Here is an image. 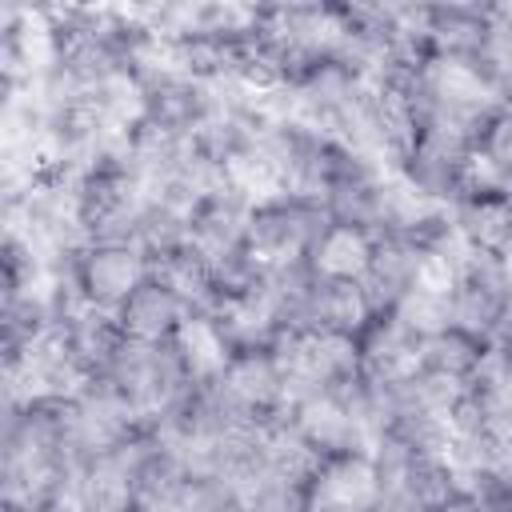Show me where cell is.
I'll return each mask as SVG.
<instances>
[{
  "instance_id": "6da1fadb",
  "label": "cell",
  "mask_w": 512,
  "mask_h": 512,
  "mask_svg": "<svg viewBox=\"0 0 512 512\" xmlns=\"http://www.w3.org/2000/svg\"><path fill=\"white\" fill-rule=\"evenodd\" d=\"M476 172V136L452 120H428L412 128L396 176L428 204L452 208Z\"/></svg>"
},
{
  "instance_id": "7a4b0ae2",
  "label": "cell",
  "mask_w": 512,
  "mask_h": 512,
  "mask_svg": "<svg viewBox=\"0 0 512 512\" xmlns=\"http://www.w3.org/2000/svg\"><path fill=\"white\" fill-rule=\"evenodd\" d=\"M328 212L316 196L272 192L260 196L248 212V252L260 268L312 264V252L328 228Z\"/></svg>"
},
{
  "instance_id": "3957f363",
  "label": "cell",
  "mask_w": 512,
  "mask_h": 512,
  "mask_svg": "<svg viewBox=\"0 0 512 512\" xmlns=\"http://www.w3.org/2000/svg\"><path fill=\"white\" fill-rule=\"evenodd\" d=\"M448 304H452V324L480 336V340H500L512 324V276L500 252L468 248L452 284H448Z\"/></svg>"
},
{
  "instance_id": "277c9868",
  "label": "cell",
  "mask_w": 512,
  "mask_h": 512,
  "mask_svg": "<svg viewBox=\"0 0 512 512\" xmlns=\"http://www.w3.org/2000/svg\"><path fill=\"white\" fill-rule=\"evenodd\" d=\"M212 380L228 400V408L248 424H268L280 412H288V380L276 348L232 352Z\"/></svg>"
},
{
  "instance_id": "5b68a950",
  "label": "cell",
  "mask_w": 512,
  "mask_h": 512,
  "mask_svg": "<svg viewBox=\"0 0 512 512\" xmlns=\"http://www.w3.org/2000/svg\"><path fill=\"white\" fill-rule=\"evenodd\" d=\"M132 80L140 88V116L172 136H192L212 112V84L184 76L172 64V56H164L160 64H148Z\"/></svg>"
},
{
  "instance_id": "8992f818",
  "label": "cell",
  "mask_w": 512,
  "mask_h": 512,
  "mask_svg": "<svg viewBox=\"0 0 512 512\" xmlns=\"http://www.w3.org/2000/svg\"><path fill=\"white\" fill-rule=\"evenodd\" d=\"M148 276L152 264L128 240H96L84 244V252L76 256V288L88 300V308L100 312H116Z\"/></svg>"
},
{
  "instance_id": "52a82bcc",
  "label": "cell",
  "mask_w": 512,
  "mask_h": 512,
  "mask_svg": "<svg viewBox=\"0 0 512 512\" xmlns=\"http://www.w3.org/2000/svg\"><path fill=\"white\" fill-rule=\"evenodd\" d=\"M252 196L232 184V180H220L212 192H204L192 208H188V236L192 244L216 264L232 252H244L248 248V212H252Z\"/></svg>"
},
{
  "instance_id": "ba28073f",
  "label": "cell",
  "mask_w": 512,
  "mask_h": 512,
  "mask_svg": "<svg viewBox=\"0 0 512 512\" xmlns=\"http://www.w3.org/2000/svg\"><path fill=\"white\" fill-rule=\"evenodd\" d=\"M448 212L468 248L504 252L512 244V188L492 180L488 172L476 168Z\"/></svg>"
},
{
  "instance_id": "9c48e42d",
  "label": "cell",
  "mask_w": 512,
  "mask_h": 512,
  "mask_svg": "<svg viewBox=\"0 0 512 512\" xmlns=\"http://www.w3.org/2000/svg\"><path fill=\"white\" fill-rule=\"evenodd\" d=\"M288 424H292L296 440L312 452L316 464L332 460V456H348V452L372 448V440L360 428V420L332 392H316V396H304V400L288 404Z\"/></svg>"
},
{
  "instance_id": "30bf717a",
  "label": "cell",
  "mask_w": 512,
  "mask_h": 512,
  "mask_svg": "<svg viewBox=\"0 0 512 512\" xmlns=\"http://www.w3.org/2000/svg\"><path fill=\"white\" fill-rule=\"evenodd\" d=\"M424 272H428V260L416 244H408L404 236H376L368 268L360 276V288H364L372 312L384 316V312H396L408 300V292H416L424 284Z\"/></svg>"
},
{
  "instance_id": "8fae6325",
  "label": "cell",
  "mask_w": 512,
  "mask_h": 512,
  "mask_svg": "<svg viewBox=\"0 0 512 512\" xmlns=\"http://www.w3.org/2000/svg\"><path fill=\"white\" fill-rule=\"evenodd\" d=\"M188 304L176 296V288L164 276H148L140 280V288L116 308V324L128 340L136 344H168L180 336V328L188 324Z\"/></svg>"
},
{
  "instance_id": "7c38bea8",
  "label": "cell",
  "mask_w": 512,
  "mask_h": 512,
  "mask_svg": "<svg viewBox=\"0 0 512 512\" xmlns=\"http://www.w3.org/2000/svg\"><path fill=\"white\" fill-rule=\"evenodd\" d=\"M308 500L316 512H376V476L368 448L320 460L308 476Z\"/></svg>"
},
{
  "instance_id": "4fadbf2b",
  "label": "cell",
  "mask_w": 512,
  "mask_h": 512,
  "mask_svg": "<svg viewBox=\"0 0 512 512\" xmlns=\"http://www.w3.org/2000/svg\"><path fill=\"white\" fill-rule=\"evenodd\" d=\"M416 28L428 36L436 56L476 60L488 36V4H476V0L416 4Z\"/></svg>"
},
{
  "instance_id": "5bb4252c",
  "label": "cell",
  "mask_w": 512,
  "mask_h": 512,
  "mask_svg": "<svg viewBox=\"0 0 512 512\" xmlns=\"http://www.w3.org/2000/svg\"><path fill=\"white\" fill-rule=\"evenodd\" d=\"M420 336H412L396 312H384V316H372L360 332H356V348H360V360H364V372L380 376V380H396V376H408L420 368Z\"/></svg>"
},
{
  "instance_id": "9a60e30c",
  "label": "cell",
  "mask_w": 512,
  "mask_h": 512,
  "mask_svg": "<svg viewBox=\"0 0 512 512\" xmlns=\"http://www.w3.org/2000/svg\"><path fill=\"white\" fill-rule=\"evenodd\" d=\"M372 304L360 288V280H336V276H316L308 292V336L312 332H336L352 336L372 320Z\"/></svg>"
},
{
  "instance_id": "2e32d148",
  "label": "cell",
  "mask_w": 512,
  "mask_h": 512,
  "mask_svg": "<svg viewBox=\"0 0 512 512\" xmlns=\"http://www.w3.org/2000/svg\"><path fill=\"white\" fill-rule=\"evenodd\" d=\"M492 344L448 324L440 332H432L424 344H420V368L432 372V376H444V380H456V384H472L488 360Z\"/></svg>"
},
{
  "instance_id": "e0dca14e",
  "label": "cell",
  "mask_w": 512,
  "mask_h": 512,
  "mask_svg": "<svg viewBox=\"0 0 512 512\" xmlns=\"http://www.w3.org/2000/svg\"><path fill=\"white\" fill-rule=\"evenodd\" d=\"M132 244L136 252L160 268L164 260H172L176 252H184L192 244L188 236V212L172 208V204H160V200H148L136 216V228H132Z\"/></svg>"
},
{
  "instance_id": "ac0fdd59",
  "label": "cell",
  "mask_w": 512,
  "mask_h": 512,
  "mask_svg": "<svg viewBox=\"0 0 512 512\" xmlns=\"http://www.w3.org/2000/svg\"><path fill=\"white\" fill-rule=\"evenodd\" d=\"M372 244H376V236H368V232L328 224L316 252H312V272L316 276H336V280H360L364 268H368Z\"/></svg>"
},
{
  "instance_id": "d6986e66",
  "label": "cell",
  "mask_w": 512,
  "mask_h": 512,
  "mask_svg": "<svg viewBox=\"0 0 512 512\" xmlns=\"http://www.w3.org/2000/svg\"><path fill=\"white\" fill-rule=\"evenodd\" d=\"M0 272H4V296L40 292L48 284V260H44V252L24 232H16V228H4Z\"/></svg>"
},
{
  "instance_id": "ffe728a7",
  "label": "cell",
  "mask_w": 512,
  "mask_h": 512,
  "mask_svg": "<svg viewBox=\"0 0 512 512\" xmlns=\"http://www.w3.org/2000/svg\"><path fill=\"white\" fill-rule=\"evenodd\" d=\"M396 320H400L412 336H420V340H428L432 332L448 328V324H452L448 288H440V284H420V288L408 292V300L396 308Z\"/></svg>"
},
{
  "instance_id": "44dd1931",
  "label": "cell",
  "mask_w": 512,
  "mask_h": 512,
  "mask_svg": "<svg viewBox=\"0 0 512 512\" xmlns=\"http://www.w3.org/2000/svg\"><path fill=\"white\" fill-rule=\"evenodd\" d=\"M308 476L292 472H268L252 492H248V512H308Z\"/></svg>"
},
{
  "instance_id": "7402d4cb",
  "label": "cell",
  "mask_w": 512,
  "mask_h": 512,
  "mask_svg": "<svg viewBox=\"0 0 512 512\" xmlns=\"http://www.w3.org/2000/svg\"><path fill=\"white\" fill-rule=\"evenodd\" d=\"M436 512H484V504L472 496V492H460V496H452L444 508H436Z\"/></svg>"
},
{
  "instance_id": "603a6c76",
  "label": "cell",
  "mask_w": 512,
  "mask_h": 512,
  "mask_svg": "<svg viewBox=\"0 0 512 512\" xmlns=\"http://www.w3.org/2000/svg\"><path fill=\"white\" fill-rule=\"evenodd\" d=\"M500 256H504V264H508V276H512V244H508V248H504Z\"/></svg>"
},
{
  "instance_id": "cb8c5ba5",
  "label": "cell",
  "mask_w": 512,
  "mask_h": 512,
  "mask_svg": "<svg viewBox=\"0 0 512 512\" xmlns=\"http://www.w3.org/2000/svg\"><path fill=\"white\" fill-rule=\"evenodd\" d=\"M500 512H512V484H508V500H504V508Z\"/></svg>"
},
{
  "instance_id": "d4e9b609",
  "label": "cell",
  "mask_w": 512,
  "mask_h": 512,
  "mask_svg": "<svg viewBox=\"0 0 512 512\" xmlns=\"http://www.w3.org/2000/svg\"><path fill=\"white\" fill-rule=\"evenodd\" d=\"M308 512H316V508H308Z\"/></svg>"
}]
</instances>
